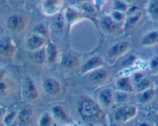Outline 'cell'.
<instances>
[{
    "label": "cell",
    "instance_id": "d590c367",
    "mask_svg": "<svg viewBox=\"0 0 158 126\" xmlns=\"http://www.w3.org/2000/svg\"><path fill=\"white\" fill-rule=\"evenodd\" d=\"M5 75H6V70H5L4 69L0 68V81L4 79Z\"/></svg>",
    "mask_w": 158,
    "mask_h": 126
},
{
    "label": "cell",
    "instance_id": "30bf717a",
    "mask_svg": "<svg viewBox=\"0 0 158 126\" xmlns=\"http://www.w3.org/2000/svg\"><path fill=\"white\" fill-rule=\"evenodd\" d=\"M16 45L11 37L8 35L0 37V55L6 58H11L15 54Z\"/></svg>",
    "mask_w": 158,
    "mask_h": 126
},
{
    "label": "cell",
    "instance_id": "d6986e66",
    "mask_svg": "<svg viewBox=\"0 0 158 126\" xmlns=\"http://www.w3.org/2000/svg\"><path fill=\"white\" fill-rule=\"evenodd\" d=\"M51 114H52V117L54 118L55 121H61V122L68 123L69 121V116L68 112H66V109L63 107L62 105H54L53 107L51 108Z\"/></svg>",
    "mask_w": 158,
    "mask_h": 126
},
{
    "label": "cell",
    "instance_id": "7402d4cb",
    "mask_svg": "<svg viewBox=\"0 0 158 126\" xmlns=\"http://www.w3.org/2000/svg\"><path fill=\"white\" fill-rule=\"evenodd\" d=\"M141 43L145 47H152L158 45V29L148 32L142 38Z\"/></svg>",
    "mask_w": 158,
    "mask_h": 126
},
{
    "label": "cell",
    "instance_id": "d4e9b609",
    "mask_svg": "<svg viewBox=\"0 0 158 126\" xmlns=\"http://www.w3.org/2000/svg\"><path fill=\"white\" fill-rule=\"evenodd\" d=\"M32 60L38 65H44L46 63V61H47L45 47L39 49V50L32 52Z\"/></svg>",
    "mask_w": 158,
    "mask_h": 126
},
{
    "label": "cell",
    "instance_id": "cb8c5ba5",
    "mask_svg": "<svg viewBox=\"0 0 158 126\" xmlns=\"http://www.w3.org/2000/svg\"><path fill=\"white\" fill-rule=\"evenodd\" d=\"M156 95V91L153 87L143 91L141 92H139L138 101L141 104H148L151 101L154 100Z\"/></svg>",
    "mask_w": 158,
    "mask_h": 126
},
{
    "label": "cell",
    "instance_id": "836d02e7",
    "mask_svg": "<svg viewBox=\"0 0 158 126\" xmlns=\"http://www.w3.org/2000/svg\"><path fill=\"white\" fill-rule=\"evenodd\" d=\"M106 2L107 0H93V5L97 10L101 11Z\"/></svg>",
    "mask_w": 158,
    "mask_h": 126
},
{
    "label": "cell",
    "instance_id": "7c38bea8",
    "mask_svg": "<svg viewBox=\"0 0 158 126\" xmlns=\"http://www.w3.org/2000/svg\"><path fill=\"white\" fill-rule=\"evenodd\" d=\"M23 95L30 101H35L40 97V93L35 82L30 77L26 76L23 81Z\"/></svg>",
    "mask_w": 158,
    "mask_h": 126
},
{
    "label": "cell",
    "instance_id": "f35d334b",
    "mask_svg": "<svg viewBox=\"0 0 158 126\" xmlns=\"http://www.w3.org/2000/svg\"><path fill=\"white\" fill-rule=\"evenodd\" d=\"M0 118H1V112H0Z\"/></svg>",
    "mask_w": 158,
    "mask_h": 126
},
{
    "label": "cell",
    "instance_id": "7a4b0ae2",
    "mask_svg": "<svg viewBox=\"0 0 158 126\" xmlns=\"http://www.w3.org/2000/svg\"><path fill=\"white\" fill-rule=\"evenodd\" d=\"M63 13L66 22V28L69 32L72 30L76 25L84 20L89 19V17L86 16L77 6H70V5L65 8Z\"/></svg>",
    "mask_w": 158,
    "mask_h": 126
},
{
    "label": "cell",
    "instance_id": "6da1fadb",
    "mask_svg": "<svg viewBox=\"0 0 158 126\" xmlns=\"http://www.w3.org/2000/svg\"><path fill=\"white\" fill-rule=\"evenodd\" d=\"M78 113L85 121H98L103 117V112L98 103L88 97L80 100L78 105Z\"/></svg>",
    "mask_w": 158,
    "mask_h": 126
},
{
    "label": "cell",
    "instance_id": "3957f363",
    "mask_svg": "<svg viewBox=\"0 0 158 126\" xmlns=\"http://www.w3.org/2000/svg\"><path fill=\"white\" fill-rule=\"evenodd\" d=\"M138 114V109L134 105H126L117 109L114 113V119L117 122L125 124L134 119Z\"/></svg>",
    "mask_w": 158,
    "mask_h": 126
},
{
    "label": "cell",
    "instance_id": "484cf974",
    "mask_svg": "<svg viewBox=\"0 0 158 126\" xmlns=\"http://www.w3.org/2000/svg\"><path fill=\"white\" fill-rule=\"evenodd\" d=\"M55 124L56 121L51 113L45 112L39 118L38 125L40 126H52Z\"/></svg>",
    "mask_w": 158,
    "mask_h": 126
},
{
    "label": "cell",
    "instance_id": "f546056e",
    "mask_svg": "<svg viewBox=\"0 0 158 126\" xmlns=\"http://www.w3.org/2000/svg\"><path fill=\"white\" fill-rule=\"evenodd\" d=\"M130 5L131 4L123 1V0H114V2H113V9L121 11V12L127 13L130 7Z\"/></svg>",
    "mask_w": 158,
    "mask_h": 126
},
{
    "label": "cell",
    "instance_id": "4fadbf2b",
    "mask_svg": "<svg viewBox=\"0 0 158 126\" xmlns=\"http://www.w3.org/2000/svg\"><path fill=\"white\" fill-rule=\"evenodd\" d=\"M100 27L104 33L108 35L115 33L120 28H123L121 26L117 24L109 14H106L102 17L100 21Z\"/></svg>",
    "mask_w": 158,
    "mask_h": 126
},
{
    "label": "cell",
    "instance_id": "f1b7e54d",
    "mask_svg": "<svg viewBox=\"0 0 158 126\" xmlns=\"http://www.w3.org/2000/svg\"><path fill=\"white\" fill-rule=\"evenodd\" d=\"M54 16L56 17V20L52 23V27L57 32H61L63 28L66 27V22H65L63 13L60 14V13L54 15Z\"/></svg>",
    "mask_w": 158,
    "mask_h": 126
},
{
    "label": "cell",
    "instance_id": "8992f818",
    "mask_svg": "<svg viewBox=\"0 0 158 126\" xmlns=\"http://www.w3.org/2000/svg\"><path fill=\"white\" fill-rule=\"evenodd\" d=\"M63 5V0H41L40 9L45 15L52 17L60 13Z\"/></svg>",
    "mask_w": 158,
    "mask_h": 126
},
{
    "label": "cell",
    "instance_id": "603a6c76",
    "mask_svg": "<svg viewBox=\"0 0 158 126\" xmlns=\"http://www.w3.org/2000/svg\"><path fill=\"white\" fill-rule=\"evenodd\" d=\"M146 12L153 22H158V0H150L148 2Z\"/></svg>",
    "mask_w": 158,
    "mask_h": 126
},
{
    "label": "cell",
    "instance_id": "ac0fdd59",
    "mask_svg": "<svg viewBox=\"0 0 158 126\" xmlns=\"http://www.w3.org/2000/svg\"><path fill=\"white\" fill-rule=\"evenodd\" d=\"M80 60L78 56L72 53H66L60 58V64L66 69H75L79 66Z\"/></svg>",
    "mask_w": 158,
    "mask_h": 126
},
{
    "label": "cell",
    "instance_id": "52a82bcc",
    "mask_svg": "<svg viewBox=\"0 0 158 126\" xmlns=\"http://www.w3.org/2000/svg\"><path fill=\"white\" fill-rule=\"evenodd\" d=\"M131 81L134 85L135 92H141L153 87V84L150 78L143 74L141 71H137L131 76Z\"/></svg>",
    "mask_w": 158,
    "mask_h": 126
},
{
    "label": "cell",
    "instance_id": "44dd1931",
    "mask_svg": "<svg viewBox=\"0 0 158 126\" xmlns=\"http://www.w3.org/2000/svg\"><path fill=\"white\" fill-rule=\"evenodd\" d=\"M33 118V112L31 108H26L20 111L17 115L18 124L20 125H27L30 124Z\"/></svg>",
    "mask_w": 158,
    "mask_h": 126
},
{
    "label": "cell",
    "instance_id": "e0dca14e",
    "mask_svg": "<svg viewBox=\"0 0 158 126\" xmlns=\"http://www.w3.org/2000/svg\"><path fill=\"white\" fill-rule=\"evenodd\" d=\"M45 49H46V60L48 62L54 64L60 61V52L56 45L52 41L48 40L47 43L45 45Z\"/></svg>",
    "mask_w": 158,
    "mask_h": 126
},
{
    "label": "cell",
    "instance_id": "83f0119b",
    "mask_svg": "<svg viewBox=\"0 0 158 126\" xmlns=\"http://www.w3.org/2000/svg\"><path fill=\"white\" fill-rule=\"evenodd\" d=\"M32 32L39 34V35H42V36L45 37V38H46L47 39H49V27L46 26L45 24H43V23H39V24L35 25L33 28Z\"/></svg>",
    "mask_w": 158,
    "mask_h": 126
},
{
    "label": "cell",
    "instance_id": "d6a6232c",
    "mask_svg": "<svg viewBox=\"0 0 158 126\" xmlns=\"http://www.w3.org/2000/svg\"><path fill=\"white\" fill-rule=\"evenodd\" d=\"M10 90V85L6 80L0 81V96H5L9 93Z\"/></svg>",
    "mask_w": 158,
    "mask_h": 126
},
{
    "label": "cell",
    "instance_id": "4dcf8cb0",
    "mask_svg": "<svg viewBox=\"0 0 158 126\" xmlns=\"http://www.w3.org/2000/svg\"><path fill=\"white\" fill-rule=\"evenodd\" d=\"M148 69L152 75H158V55H154L148 61Z\"/></svg>",
    "mask_w": 158,
    "mask_h": 126
},
{
    "label": "cell",
    "instance_id": "9c48e42d",
    "mask_svg": "<svg viewBox=\"0 0 158 126\" xmlns=\"http://www.w3.org/2000/svg\"><path fill=\"white\" fill-rule=\"evenodd\" d=\"M104 60L102 58V56L99 55H94L88 58L86 61L83 64L80 69V74L82 75H88L93 71L99 69V68L103 67L104 65Z\"/></svg>",
    "mask_w": 158,
    "mask_h": 126
},
{
    "label": "cell",
    "instance_id": "8d00e7d4",
    "mask_svg": "<svg viewBox=\"0 0 158 126\" xmlns=\"http://www.w3.org/2000/svg\"><path fill=\"white\" fill-rule=\"evenodd\" d=\"M123 1L127 2L129 4H132V3H135V2H137V0H123Z\"/></svg>",
    "mask_w": 158,
    "mask_h": 126
},
{
    "label": "cell",
    "instance_id": "277c9868",
    "mask_svg": "<svg viewBox=\"0 0 158 126\" xmlns=\"http://www.w3.org/2000/svg\"><path fill=\"white\" fill-rule=\"evenodd\" d=\"M28 25V19L21 14L15 13L9 15L6 21L8 29L13 32H21Z\"/></svg>",
    "mask_w": 158,
    "mask_h": 126
},
{
    "label": "cell",
    "instance_id": "4316f807",
    "mask_svg": "<svg viewBox=\"0 0 158 126\" xmlns=\"http://www.w3.org/2000/svg\"><path fill=\"white\" fill-rule=\"evenodd\" d=\"M109 15H110L111 18H112L117 24H119L120 26H121L122 27H123V25H124V22L125 21H126L127 18V13L121 12V11L114 10V9H113V10L110 12Z\"/></svg>",
    "mask_w": 158,
    "mask_h": 126
},
{
    "label": "cell",
    "instance_id": "ba28073f",
    "mask_svg": "<svg viewBox=\"0 0 158 126\" xmlns=\"http://www.w3.org/2000/svg\"><path fill=\"white\" fill-rule=\"evenodd\" d=\"M131 49V42L121 41L112 45L107 50V56L110 59H117L123 56Z\"/></svg>",
    "mask_w": 158,
    "mask_h": 126
},
{
    "label": "cell",
    "instance_id": "1f68e13d",
    "mask_svg": "<svg viewBox=\"0 0 158 126\" xmlns=\"http://www.w3.org/2000/svg\"><path fill=\"white\" fill-rule=\"evenodd\" d=\"M17 115L18 114L15 111H11L9 113L6 114L2 119V122L5 125H10L13 123L15 119H17Z\"/></svg>",
    "mask_w": 158,
    "mask_h": 126
},
{
    "label": "cell",
    "instance_id": "8fae6325",
    "mask_svg": "<svg viewBox=\"0 0 158 126\" xmlns=\"http://www.w3.org/2000/svg\"><path fill=\"white\" fill-rule=\"evenodd\" d=\"M48 40L49 39H47L45 37L32 32L26 39L25 45H26V49L32 52L45 47Z\"/></svg>",
    "mask_w": 158,
    "mask_h": 126
},
{
    "label": "cell",
    "instance_id": "5bb4252c",
    "mask_svg": "<svg viewBox=\"0 0 158 126\" xmlns=\"http://www.w3.org/2000/svg\"><path fill=\"white\" fill-rule=\"evenodd\" d=\"M88 75H89V81L95 85H101L104 84L109 78V72L103 67L99 68Z\"/></svg>",
    "mask_w": 158,
    "mask_h": 126
},
{
    "label": "cell",
    "instance_id": "74e56055",
    "mask_svg": "<svg viewBox=\"0 0 158 126\" xmlns=\"http://www.w3.org/2000/svg\"><path fill=\"white\" fill-rule=\"evenodd\" d=\"M29 1H31L32 2H38L40 1V0H29Z\"/></svg>",
    "mask_w": 158,
    "mask_h": 126
},
{
    "label": "cell",
    "instance_id": "e575fe53",
    "mask_svg": "<svg viewBox=\"0 0 158 126\" xmlns=\"http://www.w3.org/2000/svg\"><path fill=\"white\" fill-rule=\"evenodd\" d=\"M71 2L70 6H77L79 5L82 4V3L85 2H87V0H69Z\"/></svg>",
    "mask_w": 158,
    "mask_h": 126
},
{
    "label": "cell",
    "instance_id": "2e32d148",
    "mask_svg": "<svg viewBox=\"0 0 158 126\" xmlns=\"http://www.w3.org/2000/svg\"><path fill=\"white\" fill-rule=\"evenodd\" d=\"M43 89L48 95H57L61 92L62 85L56 78H46L43 81Z\"/></svg>",
    "mask_w": 158,
    "mask_h": 126
},
{
    "label": "cell",
    "instance_id": "5b68a950",
    "mask_svg": "<svg viewBox=\"0 0 158 126\" xmlns=\"http://www.w3.org/2000/svg\"><path fill=\"white\" fill-rule=\"evenodd\" d=\"M142 18L141 10L140 7L135 3L130 5V7L127 12V18L123 27L127 29H131L135 27Z\"/></svg>",
    "mask_w": 158,
    "mask_h": 126
},
{
    "label": "cell",
    "instance_id": "9a60e30c",
    "mask_svg": "<svg viewBox=\"0 0 158 126\" xmlns=\"http://www.w3.org/2000/svg\"><path fill=\"white\" fill-rule=\"evenodd\" d=\"M115 86L118 92L129 94V95L135 92V89L131 81V76H128V75H123L120 77L116 81Z\"/></svg>",
    "mask_w": 158,
    "mask_h": 126
},
{
    "label": "cell",
    "instance_id": "ffe728a7",
    "mask_svg": "<svg viewBox=\"0 0 158 126\" xmlns=\"http://www.w3.org/2000/svg\"><path fill=\"white\" fill-rule=\"evenodd\" d=\"M98 100L103 107L109 108L112 105L114 101V94L110 89H104L99 93Z\"/></svg>",
    "mask_w": 158,
    "mask_h": 126
}]
</instances>
